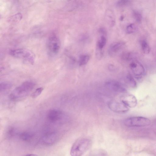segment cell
<instances>
[{
	"mask_svg": "<svg viewBox=\"0 0 156 156\" xmlns=\"http://www.w3.org/2000/svg\"><path fill=\"white\" fill-rule=\"evenodd\" d=\"M132 55L131 53L129 52H124L121 55L122 58L126 61L130 60L132 59Z\"/></svg>",
	"mask_w": 156,
	"mask_h": 156,
	"instance_id": "obj_22",
	"label": "cell"
},
{
	"mask_svg": "<svg viewBox=\"0 0 156 156\" xmlns=\"http://www.w3.org/2000/svg\"><path fill=\"white\" fill-rule=\"evenodd\" d=\"M60 48V43L58 38L54 35L48 38L47 42V49L48 55L53 57L58 53Z\"/></svg>",
	"mask_w": 156,
	"mask_h": 156,
	"instance_id": "obj_6",
	"label": "cell"
},
{
	"mask_svg": "<svg viewBox=\"0 0 156 156\" xmlns=\"http://www.w3.org/2000/svg\"><path fill=\"white\" fill-rule=\"evenodd\" d=\"M121 102L129 108H134L137 104V100L136 97L130 94H124L121 97Z\"/></svg>",
	"mask_w": 156,
	"mask_h": 156,
	"instance_id": "obj_10",
	"label": "cell"
},
{
	"mask_svg": "<svg viewBox=\"0 0 156 156\" xmlns=\"http://www.w3.org/2000/svg\"><path fill=\"white\" fill-rule=\"evenodd\" d=\"M63 116L62 111L56 109L49 110L47 114L48 119L50 122H56L62 119Z\"/></svg>",
	"mask_w": 156,
	"mask_h": 156,
	"instance_id": "obj_11",
	"label": "cell"
},
{
	"mask_svg": "<svg viewBox=\"0 0 156 156\" xmlns=\"http://www.w3.org/2000/svg\"><path fill=\"white\" fill-rule=\"evenodd\" d=\"M133 15L136 21L140 22L141 21L142 18V16L139 12L137 11H134L133 12Z\"/></svg>",
	"mask_w": 156,
	"mask_h": 156,
	"instance_id": "obj_23",
	"label": "cell"
},
{
	"mask_svg": "<svg viewBox=\"0 0 156 156\" xmlns=\"http://www.w3.org/2000/svg\"><path fill=\"white\" fill-rule=\"evenodd\" d=\"M91 141L87 137L78 139L73 144L70 151L71 156H81L90 147Z\"/></svg>",
	"mask_w": 156,
	"mask_h": 156,
	"instance_id": "obj_2",
	"label": "cell"
},
{
	"mask_svg": "<svg viewBox=\"0 0 156 156\" xmlns=\"http://www.w3.org/2000/svg\"><path fill=\"white\" fill-rule=\"evenodd\" d=\"M90 58L88 55H80L79 58L78 63L80 66L86 64L88 62Z\"/></svg>",
	"mask_w": 156,
	"mask_h": 156,
	"instance_id": "obj_16",
	"label": "cell"
},
{
	"mask_svg": "<svg viewBox=\"0 0 156 156\" xmlns=\"http://www.w3.org/2000/svg\"><path fill=\"white\" fill-rule=\"evenodd\" d=\"M136 30V27L134 24L131 23L127 26L126 27L127 33L131 34L134 32Z\"/></svg>",
	"mask_w": 156,
	"mask_h": 156,
	"instance_id": "obj_20",
	"label": "cell"
},
{
	"mask_svg": "<svg viewBox=\"0 0 156 156\" xmlns=\"http://www.w3.org/2000/svg\"><path fill=\"white\" fill-rule=\"evenodd\" d=\"M34 86L35 84L31 81L24 82L13 90L9 95V98L15 101L24 98L27 96Z\"/></svg>",
	"mask_w": 156,
	"mask_h": 156,
	"instance_id": "obj_1",
	"label": "cell"
},
{
	"mask_svg": "<svg viewBox=\"0 0 156 156\" xmlns=\"http://www.w3.org/2000/svg\"><path fill=\"white\" fill-rule=\"evenodd\" d=\"M129 2L130 1L128 0H119L117 2L116 5L118 7H122L128 4Z\"/></svg>",
	"mask_w": 156,
	"mask_h": 156,
	"instance_id": "obj_24",
	"label": "cell"
},
{
	"mask_svg": "<svg viewBox=\"0 0 156 156\" xmlns=\"http://www.w3.org/2000/svg\"><path fill=\"white\" fill-rule=\"evenodd\" d=\"M12 85L10 83L3 82L0 83V91L3 92L10 89Z\"/></svg>",
	"mask_w": 156,
	"mask_h": 156,
	"instance_id": "obj_19",
	"label": "cell"
},
{
	"mask_svg": "<svg viewBox=\"0 0 156 156\" xmlns=\"http://www.w3.org/2000/svg\"><path fill=\"white\" fill-rule=\"evenodd\" d=\"M141 47L142 50L145 54H148L151 51L150 47L147 42L145 40H143L141 41Z\"/></svg>",
	"mask_w": 156,
	"mask_h": 156,
	"instance_id": "obj_15",
	"label": "cell"
},
{
	"mask_svg": "<svg viewBox=\"0 0 156 156\" xmlns=\"http://www.w3.org/2000/svg\"><path fill=\"white\" fill-rule=\"evenodd\" d=\"M129 67L133 75L136 78H140L144 74V68L138 61H134L132 62L129 65Z\"/></svg>",
	"mask_w": 156,
	"mask_h": 156,
	"instance_id": "obj_8",
	"label": "cell"
},
{
	"mask_svg": "<svg viewBox=\"0 0 156 156\" xmlns=\"http://www.w3.org/2000/svg\"><path fill=\"white\" fill-rule=\"evenodd\" d=\"M125 43L122 41L114 42L110 44L108 49V53L111 56L116 55L125 46Z\"/></svg>",
	"mask_w": 156,
	"mask_h": 156,
	"instance_id": "obj_12",
	"label": "cell"
},
{
	"mask_svg": "<svg viewBox=\"0 0 156 156\" xmlns=\"http://www.w3.org/2000/svg\"><path fill=\"white\" fill-rule=\"evenodd\" d=\"M127 83L131 87L134 88L136 86V83L133 77L130 74L127 75L126 78Z\"/></svg>",
	"mask_w": 156,
	"mask_h": 156,
	"instance_id": "obj_17",
	"label": "cell"
},
{
	"mask_svg": "<svg viewBox=\"0 0 156 156\" xmlns=\"http://www.w3.org/2000/svg\"><path fill=\"white\" fill-rule=\"evenodd\" d=\"M42 87H40L36 89L35 91L32 94L31 96L33 98H35L40 95L43 90Z\"/></svg>",
	"mask_w": 156,
	"mask_h": 156,
	"instance_id": "obj_21",
	"label": "cell"
},
{
	"mask_svg": "<svg viewBox=\"0 0 156 156\" xmlns=\"http://www.w3.org/2000/svg\"><path fill=\"white\" fill-rule=\"evenodd\" d=\"M123 19H124L123 16H121L120 17V20L122 21L123 20Z\"/></svg>",
	"mask_w": 156,
	"mask_h": 156,
	"instance_id": "obj_26",
	"label": "cell"
},
{
	"mask_svg": "<svg viewBox=\"0 0 156 156\" xmlns=\"http://www.w3.org/2000/svg\"><path fill=\"white\" fill-rule=\"evenodd\" d=\"M9 54L14 58H22L31 64L34 63L35 56L32 52L27 49L24 48L13 49L10 51Z\"/></svg>",
	"mask_w": 156,
	"mask_h": 156,
	"instance_id": "obj_4",
	"label": "cell"
},
{
	"mask_svg": "<svg viewBox=\"0 0 156 156\" xmlns=\"http://www.w3.org/2000/svg\"><path fill=\"white\" fill-rule=\"evenodd\" d=\"M98 37L96 43V56L98 59H101L103 56L104 49L107 42V32L105 29L101 27L99 29Z\"/></svg>",
	"mask_w": 156,
	"mask_h": 156,
	"instance_id": "obj_3",
	"label": "cell"
},
{
	"mask_svg": "<svg viewBox=\"0 0 156 156\" xmlns=\"http://www.w3.org/2000/svg\"><path fill=\"white\" fill-rule=\"evenodd\" d=\"M33 134L29 132H25L20 135V137L22 139L25 141L30 140L33 136Z\"/></svg>",
	"mask_w": 156,
	"mask_h": 156,
	"instance_id": "obj_18",
	"label": "cell"
},
{
	"mask_svg": "<svg viewBox=\"0 0 156 156\" xmlns=\"http://www.w3.org/2000/svg\"><path fill=\"white\" fill-rule=\"evenodd\" d=\"M25 156H39L37 154H29L26 155Z\"/></svg>",
	"mask_w": 156,
	"mask_h": 156,
	"instance_id": "obj_25",
	"label": "cell"
},
{
	"mask_svg": "<svg viewBox=\"0 0 156 156\" xmlns=\"http://www.w3.org/2000/svg\"><path fill=\"white\" fill-rule=\"evenodd\" d=\"M105 18L108 23L111 26H114L115 23V17L112 11L110 9L106 10Z\"/></svg>",
	"mask_w": 156,
	"mask_h": 156,
	"instance_id": "obj_13",
	"label": "cell"
},
{
	"mask_svg": "<svg viewBox=\"0 0 156 156\" xmlns=\"http://www.w3.org/2000/svg\"><path fill=\"white\" fill-rule=\"evenodd\" d=\"M105 86L108 89L115 92L124 93L126 91V89L122 84L115 80L108 81L106 82Z\"/></svg>",
	"mask_w": 156,
	"mask_h": 156,
	"instance_id": "obj_9",
	"label": "cell"
},
{
	"mask_svg": "<svg viewBox=\"0 0 156 156\" xmlns=\"http://www.w3.org/2000/svg\"><path fill=\"white\" fill-rule=\"evenodd\" d=\"M124 123L128 127H144L150 125L151 121L149 119L145 117L133 116L126 119Z\"/></svg>",
	"mask_w": 156,
	"mask_h": 156,
	"instance_id": "obj_5",
	"label": "cell"
},
{
	"mask_svg": "<svg viewBox=\"0 0 156 156\" xmlns=\"http://www.w3.org/2000/svg\"><path fill=\"white\" fill-rule=\"evenodd\" d=\"M109 109L113 112L118 113H125L129 110V108L124 104L115 101H109L108 104Z\"/></svg>",
	"mask_w": 156,
	"mask_h": 156,
	"instance_id": "obj_7",
	"label": "cell"
},
{
	"mask_svg": "<svg viewBox=\"0 0 156 156\" xmlns=\"http://www.w3.org/2000/svg\"><path fill=\"white\" fill-rule=\"evenodd\" d=\"M57 136L54 133L46 134L43 137V142L46 144H51L53 143L56 140Z\"/></svg>",
	"mask_w": 156,
	"mask_h": 156,
	"instance_id": "obj_14",
	"label": "cell"
}]
</instances>
